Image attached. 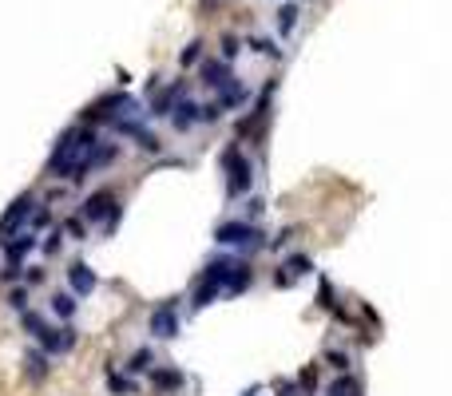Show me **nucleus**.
<instances>
[{
	"instance_id": "f257e3e1",
	"label": "nucleus",
	"mask_w": 452,
	"mask_h": 396,
	"mask_svg": "<svg viewBox=\"0 0 452 396\" xmlns=\"http://www.w3.org/2000/svg\"><path fill=\"white\" fill-rule=\"evenodd\" d=\"M96 143H99L96 127H88V123L68 127L64 135L56 139L52 155H48V178H72V171L80 167V158L88 155V151H92Z\"/></svg>"
},
{
	"instance_id": "f03ea898",
	"label": "nucleus",
	"mask_w": 452,
	"mask_h": 396,
	"mask_svg": "<svg viewBox=\"0 0 452 396\" xmlns=\"http://www.w3.org/2000/svg\"><path fill=\"white\" fill-rule=\"evenodd\" d=\"M218 163H223V174H226V198L230 202L246 198L254 190V163H250V155H246L238 143H230V147H223Z\"/></svg>"
},
{
	"instance_id": "7ed1b4c3",
	"label": "nucleus",
	"mask_w": 452,
	"mask_h": 396,
	"mask_svg": "<svg viewBox=\"0 0 452 396\" xmlns=\"http://www.w3.org/2000/svg\"><path fill=\"white\" fill-rule=\"evenodd\" d=\"M230 266H234V253H214L207 266H203V273H198V282H194V289H191V309L194 313L207 309L210 301L226 289V273H230Z\"/></svg>"
},
{
	"instance_id": "20e7f679",
	"label": "nucleus",
	"mask_w": 452,
	"mask_h": 396,
	"mask_svg": "<svg viewBox=\"0 0 452 396\" xmlns=\"http://www.w3.org/2000/svg\"><path fill=\"white\" fill-rule=\"evenodd\" d=\"M214 242L223 246V250H238V253H258L266 250V230L262 226H254V222L246 218H234V222H218L214 226Z\"/></svg>"
},
{
	"instance_id": "39448f33",
	"label": "nucleus",
	"mask_w": 452,
	"mask_h": 396,
	"mask_svg": "<svg viewBox=\"0 0 452 396\" xmlns=\"http://www.w3.org/2000/svg\"><path fill=\"white\" fill-rule=\"evenodd\" d=\"M278 92V79H270L266 87L258 92V99H254V107L246 111L243 119H234V139H254V147H262V139H266V119H270V99H274Z\"/></svg>"
},
{
	"instance_id": "423d86ee",
	"label": "nucleus",
	"mask_w": 452,
	"mask_h": 396,
	"mask_svg": "<svg viewBox=\"0 0 452 396\" xmlns=\"http://www.w3.org/2000/svg\"><path fill=\"white\" fill-rule=\"evenodd\" d=\"M135 111H139V103H135L131 95H123V92L103 95V99H96V103L80 115V123H88V127L92 123H115V119H131Z\"/></svg>"
},
{
	"instance_id": "0eeeda50",
	"label": "nucleus",
	"mask_w": 452,
	"mask_h": 396,
	"mask_svg": "<svg viewBox=\"0 0 452 396\" xmlns=\"http://www.w3.org/2000/svg\"><path fill=\"white\" fill-rule=\"evenodd\" d=\"M36 206H40V202H36V194H32V190H24V194H17V198L8 202V210L0 214V234H4V238L20 234V230H24V226L32 222Z\"/></svg>"
},
{
	"instance_id": "6e6552de",
	"label": "nucleus",
	"mask_w": 452,
	"mask_h": 396,
	"mask_svg": "<svg viewBox=\"0 0 452 396\" xmlns=\"http://www.w3.org/2000/svg\"><path fill=\"white\" fill-rule=\"evenodd\" d=\"M119 155H123V151H119V143H96V147H92V151H88V155L80 158V167L72 171V178H68V183H76V187H80L83 178H92L96 171L112 167V163H115Z\"/></svg>"
},
{
	"instance_id": "1a4fd4ad",
	"label": "nucleus",
	"mask_w": 452,
	"mask_h": 396,
	"mask_svg": "<svg viewBox=\"0 0 452 396\" xmlns=\"http://www.w3.org/2000/svg\"><path fill=\"white\" fill-rule=\"evenodd\" d=\"M178 329H183V321H178V298L163 301V305L151 309V317H147V333H151L155 341H175Z\"/></svg>"
},
{
	"instance_id": "9d476101",
	"label": "nucleus",
	"mask_w": 452,
	"mask_h": 396,
	"mask_svg": "<svg viewBox=\"0 0 452 396\" xmlns=\"http://www.w3.org/2000/svg\"><path fill=\"white\" fill-rule=\"evenodd\" d=\"M115 131V135H127V139H135V147L139 151H147V155H163V139L151 131V127H143L135 115L131 119H115V123H107Z\"/></svg>"
},
{
	"instance_id": "9b49d317",
	"label": "nucleus",
	"mask_w": 452,
	"mask_h": 396,
	"mask_svg": "<svg viewBox=\"0 0 452 396\" xmlns=\"http://www.w3.org/2000/svg\"><path fill=\"white\" fill-rule=\"evenodd\" d=\"M147 384H151L155 396H178L183 384H187V377H183V368H175V364H155L147 373Z\"/></svg>"
},
{
	"instance_id": "f8f14e48",
	"label": "nucleus",
	"mask_w": 452,
	"mask_h": 396,
	"mask_svg": "<svg viewBox=\"0 0 452 396\" xmlns=\"http://www.w3.org/2000/svg\"><path fill=\"white\" fill-rule=\"evenodd\" d=\"M306 273H314L309 253H290V258H282V266L274 269V289H290V285L302 282Z\"/></svg>"
},
{
	"instance_id": "ddd939ff",
	"label": "nucleus",
	"mask_w": 452,
	"mask_h": 396,
	"mask_svg": "<svg viewBox=\"0 0 452 396\" xmlns=\"http://www.w3.org/2000/svg\"><path fill=\"white\" fill-rule=\"evenodd\" d=\"M115 206H119V202H115L112 187H99V190H92V194H88V198L80 202V218L92 226V222H103V218H107Z\"/></svg>"
},
{
	"instance_id": "4468645a",
	"label": "nucleus",
	"mask_w": 452,
	"mask_h": 396,
	"mask_svg": "<svg viewBox=\"0 0 452 396\" xmlns=\"http://www.w3.org/2000/svg\"><path fill=\"white\" fill-rule=\"evenodd\" d=\"M32 250H40V238L32 230H20V234L4 238V266H24V258Z\"/></svg>"
},
{
	"instance_id": "2eb2a0df",
	"label": "nucleus",
	"mask_w": 452,
	"mask_h": 396,
	"mask_svg": "<svg viewBox=\"0 0 452 396\" xmlns=\"http://www.w3.org/2000/svg\"><path fill=\"white\" fill-rule=\"evenodd\" d=\"M76 341H80V333L72 329V325H60V329H52L48 325V333L40 337V348H44L48 357H64V353L76 348Z\"/></svg>"
},
{
	"instance_id": "dca6fc26",
	"label": "nucleus",
	"mask_w": 452,
	"mask_h": 396,
	"mask_svg": "<svg viewBox=\"0 0 452 396\" xmlns=\"http://www.w3.org/2000/svg\"><path fill=\"white\" fill-rule=\"evenodd\" d=\"M178 99H187V83H183V79H175V83H167V87H159V92L151 95V115H155V119H163V115H171V111H175V103Z\"/></svg>"
},
{
	"instance_id": "f3484780",
	"label": "nucleus",
	"mask_w": 452,
	"mask_h": 396,
	"mask_svg": "<svg viewBox=\"0 0 452 396\" xmlns=\"http://www.w3.org/2000/svg\"><path fill=\"white\" fill-rule=\"evenodd\" d=\"M96 285H99V278L88 262H72V266H68V289H72L76 298H92Z\"/></svg>"
},
{
	"instance_id": "a211bd4d",
	"label": "nucleus",
	"mask_w": 452,
	"mask_h": 396,
	"mask_svg": "<svg viewBox=\"0 0 452 396\" xmlns=\"http://www.w3.org/2000/svg\"><path fill=\"white\" fill-rule=\"evenodd\" d=\"M254 285V266L246 262V258H234V266H230V273H226V298H238V293H246Z\"/></svg>"
},
{
	"instance_id": "6ab92c4d",
	"label": "nucleus",
	"mask_w": 452,
	"mask_h": 396,
	"mask_svg": "<svg viewBox=\"0 0 452 396\" xmlns=\"http://www.w3.org/2000/svg\"><path fill=\"white\" fill-rule=\"evenodd\" d=\"M198 79L207 83L210 92H223L226 83L234 79V72H230V63H226V60H203V63H198Z\"/></svg>"
},
{
	"instance_id": "aec40b11",
	"label": "nucleus",
	"mask_w": 452,
	"mask_h": 396,
	"mask_svg": "<svg viewBox=\"0 0 452 396\" xmlns=\"http://www.w3.org/2000/svg\"><path fill=\"white\" fill-rule=\"evenodd\" d=\"M48 361L52 357L44 353V348H28V353H24V373H28L32 384H44V380H48V373H52Z\"/></svg>"
},
{
	"instance_id": "412c9836",
	"label": "nucleus",
	"mask_w": 452,
	"mask_h": 396,
	"mask_svg": "<svg viewBox=\"0 0 452 396\" xmlns=\"http://www.w3.org/2000/svg\"><path fill=\"white\" fill-rule=\"evenodd\" d=\"M223 111H234V107H246L250 103V87L246 83H238V79H230L223 92H218V99H214Z\"/></svg>"
},
{
	"instance_id": "4be33fe9",
	"label": "nucleus",
	"mask_w": 452,
	"mask_h": 396,
	"mask_svg": "<svg viewBox=\"0 0 452 396\" xmlns=\"http://www.w3.org/2000/svg\"><path fill=\"white\" fill-rule=\"evenodd\" d=\"M194 123H198V103L194 99H178L175 111H171V127L175 131H191Z\"/></svg>"
},
{
	"instance_id": "5701e85b",
	"label": "nucleus",
	"mask_w": 452,
	"mask_h": 396,
	"mask_svg": "<svg viewBox=\"0 0 452 396\" xmlns=\"http://www.w3.org/2000/svg\"><path fill=\"white\" fill-rule=\"evenodd\" d=\"M123 368H127V377H147V373H151V368H155V348H135V353H131L127 357V364H123Z\"/></svg>"
},
{
	"instance_id": "b1692460",
	"label": "nucleus",
	"mask_w": 452,
	"mask_h": 396,
	"mask_svg": "<svg viewBox=\"0 0 452 396\" xmlns=\"http://www.w3.org/2000/svg\"><path fill=\"white\" fill-rule=\"evenodd\" d=\"M80 309V298L72 293V289H60V293H52V313L60 317V321H72Z\"/></svg>"
},
{
	"instance_id": "393cba45",
	"label": "nucleus",
	"mask_w": 452,
	"mask_h": 396,
	"mask_svg": "<svg viewBox=\"0 0 452 396\" xmlns=\"http://www.w3.org/2000/svg\"><path fill=\"white\" fill-rule=\"evenodd\" d=\"M107 388H112V396H135L139 393V380L127 377V373H115L112 364H107Z\"/></svg>"
},
{
	"instance_id": "a878e982",
	"label": "nucleus",
	"mask_w": 452,
	"mask_h": 396,
	"mask_svg": "<svg viewBox=\"0 0 452 396\" xmlns=\"http://www.w3.org/2000/svg\"><path fill=\"white\" fill-rule=\"evenodd\" d=\"M353 393H361V384H357L353 373H338V377H333V384L325 388V396H353Z\"/></svg>"
},
{
	"instance_id": "bb28decb",
	"label": "nucleus",
	"mask_w": 452,
	"mask_h": 396,
	"mask_svg": "<svg viewBox=\"0 0 452 396\" xmlns=\"http://www.w3.org/2000/svg\"><path fill=\"white\" fill-rule=\"evenodd\" d=\"M318 305H322L325 313H338V309H341L338 289H333V282H329V278H322V282H318Z\"/></svg>"
},
{
	"instance_id": "cd10ccee",
	"label": "nucleus",
	"mask_w": 452,
	"mask_h": 396,
	"mask_svg": "<svg viewBox=\"0 0 452 396\" xmlns=\"http://www.w3.org/2000/svg\"><path fill=\"white\" fill-rule=\"evenodd\" d=\"M20 325H24V333H28V337H36V341L48 333V321H44L40 313H32V309H24V313H20Z\"/></svg>"
},
{
	"instance_id": "c85d7f7f",
	"label": "nucleus",
	"mask_w": 452,
	"mask_h": 396,
	"mask_svg": "<svg viewBox=\"0 0 452 396\" xmlns=\"http://www.w3.org/2000/svg\"><path fill=\"white\" fill-rule=\"evenodd\" d=\"M322 361H325V368H333V373H349V364H353L345 348H325V357H322Z\"/></svg>"
},
{
	"instance_id": "c756f323",
	"label": "nucleus",
	"mask_w": 452,
	"mask_h": 396,
	"mask_svg": "<svg viewBox=\"0 0 452 396\" xmlns=\"http://www.w3.org/2000/svg\"><path fill=\"white\" fill-rule=\"evenodd\" d=\"M298 388H302V396H314L318 393V364H306L302 373H298V380H294Z\"/></svg>"
},
{
	"instance_id": "7c9ffc66",
	"label": "nucleus",
	"mask_w": 452,
	"mask_h": 396,
	"mask_svg": "<svg viewBox=\"0 0 452 396\" xmlns=\"http://www.w3.org/2000/svg\"><path fill=\"white\" fill-rule=\"evenodd\" d=\"M64 250V230H48V238H40V253L44 258H56Z\"/></svg>"
},
{
	"instance_id": "2f4dec72",
	"label": "nucleus",
	"mask_w": 452,
	"mask_h": 396,
	"mask_svg": "<svg viewBox=\"0 0 452 396\" xmlns=\"http://www.w3.org/2000/svg\"><path fill=\"white\" fill-rule=\"evenodd\" d=\"M60 230H64V238H72V242H88V222H83L80 214H76V218H68Z\"/></svg>"
},
{
	"instance_id": "473e14b6",
	"label": "nucleus",
	"mask_w": 452,
	"mask_h": 396,
	"mask_svg": "<svg viewBox=\"0 0 452 396\" xmlns=\"http://www.w3.org/2000/svg\"><path fill=\"white\" fill-rule=\"evenodd\" d=\"M294 24H298V4H282V8H278V28H282V36H290Z\"/></svg>"
},
{
	"instance_id": "72a5a7b5",
	"label": "nucleus",
	"mask_w": 452,
	"mask_h": 396,
	"mask_svg": "<svg viewBox=\"0 0 452 396\" xmlns=\"http://www.w3.org/2000/svg\"><path fill=\"white\" fill-rule=\"evenodd\" d=\"M250 48L258 52V56H270V60H282V48L274 40H266V36H250Z\"/></svg>"
},
{
	"instance_id": "f704fd0d",
	"label": "nucleus",
	"mask_w": 452,
	"mask_h": 396,
	"mask_svg": "<svg viewBox=\"0 0 452 396\" xmlns=\"http://www.w3.org/2000/svg\"><path fill=\"white\" fill-rule=\"evenodd\" d=\"M178 63H183V67H191V63H203V40H191V44L183 48Z\"/></svg>"
},
{
	"instance_id": "c9c22d12",
	"label": "nucleus",
	"mask_w": 452,
	"mask_h": 396,
	"mask_svg": "<svg viewBox=\"0 0 452 396\" xmlns=\"http://www.w3.org/2000/svg\"><path fill=\"white\" fill-rule=\"evenodd\" d=\"M8 305H12L17 313H24V309H28V285H12V289H8Z\"/></svg>"
},
{
	"instance_id": "e433bc0d",
	"label": "nucleus",
	"mask_w": 452,
	"mask_h": 396,
	"mask_svg": "<svg viewBox=\"0 0 452 396\" xmlns=\"http://www.w3.org/2000/svg\"><path fill=\"white\" fill-rule=\"evenodd\" d=\"M294 234H298V226H286V230H278V234L266 242V250H282V246H290Z\"/></svg>"
},
{
	"instance_id": "4c0bfd02",
	"label": "nucleus",
	"mask_w": 452,
	"mask_h": 396,
	"mask_svg": "<svg viewBox=\"0 0 452 396\" xmlns=\"http://www.w3.org/2000/svg\"><path fill=\"white\" fill-rule=\"evenodd\" d=\"M28 226H32V234H36V230H48V226H52V206H36V214H32Z\"/></svg>"
},
{
	"instance_id": "58836bf2",
	"label": "nucleus",
	"mask_w": 452,
	"mask_h": 396,
	"mask_svg": "<svg viewBox=\"0 0 452 396\" xmlns=\"http://www.w3.org/2000/svg\"><path fill=\"white\" fill-rule=\"evenodd\" d=\"M218 119H223L218 103H198V123H218Z\"/></svg>"
},
{
	"instance_id": "ea45409f",
	"label": "nucleus",
	"mask_w": 452,
	"mask_h": 396,
	"mask_svg": "<svg viewBox=\"0 0 452 396\" xmlns=\"http://www.w3.org/2000/svg\"><path fill=\"white\" fill-rule=\"evenodd\" d=\"M262 214H266V198H258V194H254V198H246V222L262 218Z\"/></svg>"
},
{
	"instance_id": "a19ab883",
	"label": "nucleus",
	"mask_w": 452,
	"mask_h": 396,
	"mask_svg": "<svg viewBox=\"0 0 452 396\" xmlns=\"http://www.w3.org/2000/svg\"><path fill=\"white\" fill-rule=\"evenodd\" d=\"M44 278H48V273H44V266H24V285H28V289H32V285H40Z\"/></svg>"
},
{
	"instance_id": "79ce46f5",
	"label": "nucleus",
	"mask_w": 452,
	"mask_h": 396,
	"mask_svg": "<svg viewBox=\"0 0 452 396\" xmlns=\"http://www.w3.org/2000/svg\"><path fill=\"white\" fill-rule=\"evenodd\" d=\"M119 218H123V206H115L112 214H107V218H103V234H107V238H112L115 230H119Z\"/></svg>"
},
{
	"instance_id": "37998d69",
	"label": "nucleus",
	"mask_w": 452,
	"mask_h": 396,
	"mask_svg": "<svg viewBox=\"0 0 452 396\" xmlns=\"http://www.w3.org/2000/svg\"><path fill=\"white\" fill-rule=\"evenodd\" d=\"M238 52H243V44H238L234 36H223V60L230 63V60H234V56H238Z\"/></svg>"
},
{
	"instance_id": "c03bdc74",
	"label": "nucleus",
	"mask_w": 452,
	"mask_h": 396,
	"mask_svg": "<svg viewBox=\"0 0 452 396\" xmlns=\"http://www.w3.org/2000/svg\"><path fill=\"white\" fill-rule=\"evenodd\" d=\"M278 396H302V388L294 380H278Z\"/></svg>"
},
{
	"instance_id": "a18cd8bd",
	"label": "nucleus",
	"mask_w": 452,
	"mask_h": 396,
	"mask_svg": "<svg viewBox=\"0 0 452 396\" xmlns=\"http://www.w3.org/2000/svg\"><path fill=\"white\" fill-rule=\"evenodd\" d=\"M262 393V384H250V388H246V393H238V396H258Z\"/></svg>"
},
{
	"instance_id": "49530a36",
	"label": "nucleus",
	"mask_w": 452,
	"mask_h": 396,
	"mask_svg": "<svg viewBox=\"0 0 452 396\" xmlns=\"http://www.w3.org/2000/svg\"><path fill=\"white\" fill-rule=\"evenodd\" d=\"M353 396H361V393H353Z\"/></svg>"
}]
</instances>
